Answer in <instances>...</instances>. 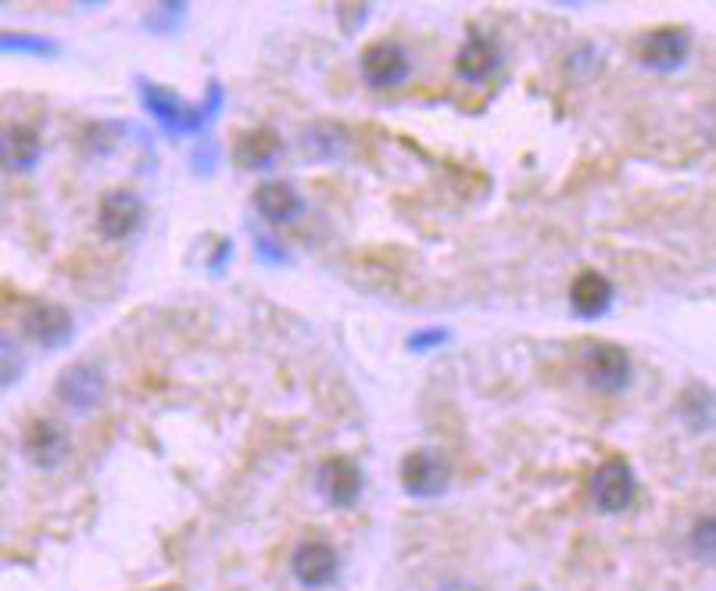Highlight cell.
<instances>
[{
  "label": "cell",
  "instance_id": "cell-1",
  "mask_svg": "<svg viewBox=\"0 0 716 591\" xmlns=\"http://www.w3.org/2000/svg\"><path fill=\"white\" fill-rule=\"evenodd\" d=\"M140 97H144L147 112L158 119V126H165L169 133H197V129L215 115V108H219V101H222V90L212 83L208 86L205 104H183L172 90L140 79Z\"/></svg>",
  "mask_w": 716,
  "mask_h": 591
},
{
  "label": "cell",
  "instance_id": "cell-2",
  "mask_svg": "<svg viewBox=\"0 0 716 591\" xmlns=\"http://www.w3.org/2000/svg\"><path fill=\"white\" fill-rule=\"evenodd\" d=\"M634 366L631 355L623 352L620 344L609 341H591L584 348V380L602 394H620L631 387Z\"/></svg>",
  "mask_w": 716,
  "mask_h": 591
},
{
  "label": "cell",
  "instance_id": "cell-3",
  "mask_svg": "<svg viewBox=\"0 0 716 591\" xmlns=\"http://www.w3.org/2000/svg\"><path fill=\"white\" fill-rule=\"evenodd\" d=\"M638 495V477H634L631 463L623 459H606L591 473V502L598 513H623Z\"/></svg>",
  "mask_w": 716,
  "mask_h": 591
},
{
  "label": "cell",
  "instance_id": "cell-4",
  "mask_svg": "<svg viewBox=\"0 0 716 591\" xmlns=\"http://www.w3.org/2000/svg\"><path fill=\"white\" fill-rule=\"evenodd\" d=\"M104 387H108L104 384V373H101V366H94V362H76V366H69L58 380H54L58 402L69 412H76V416L94 412L97 405H101Z\"/></svg>",
  "mask_w": 716,
  "mask_h": 591
},
{
  "label": "cell",
  "instance_id": "cell-5",
  "mask_svg": "<svg viewBox=\"0 0 716 591\" xmlns=\"http://www.w3.org/2000/svg\"><path fill=\"white\" fill-rule=\"evenodd\" d=\"M358 69H362V79H366L373 90H391V86H401L409 79V54L401 43L380 40L369 43L362 58H358Z\"/></svg>",
  "mask_w": 716,
  "mask_h": 591
},
{
  "label": "cell",
  "instance_id": "cell-6",
  "mask_svg": "<svg viewBox=\"0 0 716 591\" xmlns=\"http://www.w3.org/2000/svg\"><path fill=\"white\" fill-rule=\"evenodd\" d=\"M401 484L416 498H437L448 488V463L437 448H416L401 463Z\"/></svg>",
  "mask_w": 716,
  "mask_h": 591
},
{
  "label": "cell",
  "instance_id": "cell-7",
  "mask_svg": "<svg viewBox=\"0 0 716 591\" xmlns=\"http://www.w3.org/2000/svg\"><path fill=\"white\" fill-rule=\"evenodd\" d=\"M144 223V201L133 190H108L97 205V230L108 240H126Z\"/></svg>",
  "mask_w": 716,
  "mask_h": 591
},
{
  "label": "cell",
  "instance_id": "cell-8",
  "mask_svg": "<svg viewBox=\"0 0 716 591\" xmlns=\"http://www.w3.org/2000/svg\"><path fill=\"white\" fill-rule=\"evenodd\" d=\"M688 33L677 26H663L652 29L638 40V61L652 72H674L688 61Z\"/></svg>",
  "mask_w": 716,
  "mask_h": 591
},
{
  "label": "cell",
  "instance_id": "cell-9",
  "mask_svg": "<svg viewBox=\"0 0 716 591\" xmlns=\"http://www.w3.org/2000/svg\"><path fill=\"white\" fill-rule=\"evenodd\" d=\"M72 316L61 305H29L26 312H22V334L29 337L33 344H40V348H61V344L72 337Z\"/></svg>",
  "mask_w": 716,
  "mask_h": 591
},
{
  "label": "cell",
  "instance_id": "cell-10",
  "mask_svg": "<svg viewBox=\"0 0 716 591\" xmlns=\"http://www.w3.org/2000/svg\"><path fill=\"white\" fill-rule=\"evenodd\" d=\"M22 452L33 466H43V470H51L65 459L69 452V434L65 427L54 420H33L22 434Z\"/></svg>",
  "mask_w": 716,
  "mask_h": 591
},
{
  "label": "cell",
  "instance_id": "cell-11",
  "mask_svg": "<svg viewBox=\"0 0 716 591\" xmlns=\"http://www.w3.org/2000/svg\"><path fill=\"white\" fill-rule=\"evenodd\" d=\"M290 570H294V577L305 588L319 591L326 584H333V577H337V552L326 541H301L298 549H294V559H290Z\"/></svg>",
  "mask_w": 716,
  "mask_h": 591
},
{
  "label": "cell",
  "instance_id": "cell-12",
  "mask_svg": "<svg viewBox=\"0 0 716 591\" xmlns=\"http://www.w3.org/2000/svg\"><path fill=\"white\" fill-rule=\"evenodd\" d=\"M609 305H613V283L606 273L598 269H584V273L573 276L570 283V309L584 319H598L606 316Z\"/></svg>",
  "mask_w": 716,
  "mask_h": 591
},
{
  "label": "cell",
  "instance_id": "cell-13",
  "mask_svg": "<svg viewBox=\"0 0 716 591\" xmlns=\"http://www.w3.org/2000/svg\"><path fill=\"white\" fill-rule=\"evenodd\" d=\"M319 488H323V495L330 498L333 506H351L358 491H362V470L348 455H333L319 466Z\"/></svg>",
  "mask_w": 716,
  "mask_h": 591
},
{
  "label": "cell",
  "instance_id": "cell-14",
  "mask_svg": "<svg viewBox=\"0 0 716 591\" xmlns=\"http://www.w3.org/2000/svg\"><path fill=\"white\" fill-rule=\"evenodd\" d=\"M495 69H498L495 40L487 33H480V29H473V33L466 36V43L459 47V54H455V72H459V79H466V83H480V79H487Z\"/></svg>",
  "mask_w": 716,
  "mask_h": 591
},
{
  "label": "cell",
  "instance_id": "cell-15",
  "mask_svg": "<svg viewBox=\"0 0 716 591\" xmlns=\"http://www.w3.org/2000/svg\"><path fill=\"white\" fill-rule=\"evenodd\" d=\"M280 155H283V140L276 137L273 129H251V133H244V137L237 140V151H233L237 165L248 172L273 169Z\"/></svg>",
  "mask_w": 716,
  "mask_h": 591
},
{
  "label": "cell",
  "instance_id": "cell-16",
  "mask_svg": "<svg viewBox=\"0 0 716 591\" xmlns=\"http://www.w3.org/2000/svg\"><path fill=\"white\" fill-rule=\"evenodd\" d=\"M255 208L265 223H290L301 212V197L287 180H269L255 190Z\"/></svg>",
  "mask_w": 716,
  "mask_h": 591
},
{
  "label": "cell",
  "instance_id": "cell-17",
  "mask_svg": "<svg viewBox=\"0 0 716 591\" xmlns=\"http://www.w3.org/2000/svg\"><path fill=\"white\" fill-rule=\"evenodd\" d=\"M301 151L316 162H330V158H341L348 151V133L333 122H316L301 133Z\"/></svg>",
  "mask_w": 716,
  "mask_h": 591
},
{
  "label": "cell",
  "instance_id": "cell-18",
  "mask_svg": "<svg viewBox=\"0 0 716 591\" xmlns=\"http://www.w3.org/2000/svg\"><path fill=\"white\" fill-rule=\"evenodd\" d=\"M40 162V137L29 126H8L4 129V169L26 172Z\"/></svg>",
  "mask_w": 716,
  "mask_h": 591
},
{
  "label": "cell",
  "instance_id": "cell-19",
  "mask_svg": "<svg viewBox=\"0 0 716 591\" xmlns=\"http://www.w3.org/2000/svg\"><path fill=\"white\" fill-rule=\"evenodd\" d=\"M681 412H684V420H688L695 430L709 427V423H713V412H716L713 394H709L706 387H688L684 398H681Z\"/></svg>",
  "mask_w": 716,
  "mask_h": 591
},
{
  "label": "cell",
  "instance_id": "cell-20",
  "mask_svg": "<svg viewBox=\"0 0 716 591\" xmlns=\"http://www.w3.org/2000/svg\"><path fill=\"white\" fill-rule=\"evenodd\" d=\"M187 18V4H158L147 11V29L151 33H176Z\"/></svg>",
  "mask_w": 716,
  "mask_h": 591
},
{
  "label": "cell",
  "instance_id": "cell-21",
  "mask_svg": "<svg viewBox=\"0 0 716 591\" xmlns=\"http://www.w3.org/2000/svg\"><path fill=\"white\" fill-rule=\"evenodd\" d=\"M691 552H695V556H716V513L702 516V520L691 527Z\"/></svg>",
  "mask_w": 716,
  "mask_h": 591
},
{
  "label": "cell",
  "instance_id": "cell-22",
  "mask_svg": "<svg viewBox=\"0 0 716 591\" xmlns=\"http://www.w3.org/2000/svg\"><path fill=\"white\" fill-rule=\"evenodd\" d=\"M4 51H36V54H43V51H58V43L54 40H43V36H22V33H15V36H4Z\"/></svg>",
  "mask_w": 716,
  "mask_h": 591
},
{
  "label": "cell",
  "instance_id": "cell-23",
  "mask_svg": "<svg viewBox=\"0 0 716 591\" xmlns=\"http://www.w3.org/2000/svg\"><path fill=\"white\" fill-rule=\"evenodd\" d=\"M441 341H448V330H423V334H412V341H409V348L412 352H427V348H437Z\"/></svg>",
  "mask_w": 716,
  "mask_h": 591
},
{
  "label": "cell",
  "instance_id": "cell-24",
  "mask_svg": "<svg viewBox=\"0 0 716 591\" xmlns=\"http://www.w3.org/2000/svg\"><path fill=\"white\" fill-rule=\"evenodd\" d=\"M337 15L344 18V33H355V26L369 15V8H366V4H341V8H337Z\"/></svg>",
  "mask_w": 716,
  "mask_h": 591
},
{
  "label": "cell",
  "instance_id": "cell-25",
  "mask_svg": "<svg viewBox=\"0 0 716 591\" xmlns=\"http://www.w3.org/2000/svg\"><path fill=\"white\" fill-rule=\"evenodd\" d=\"M437 591H480V588H473V584H466V581H448L444 588H437Z\"/></svg>",
  "mask_w": 716,
  "mask_h": 591
}]
</instances>
